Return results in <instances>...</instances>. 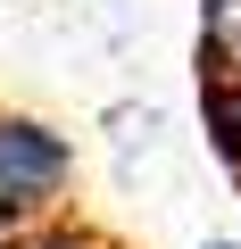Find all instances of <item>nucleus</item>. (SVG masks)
Returning a JSON list of instances; mask_svg holds the SVG:
<instances>
[{
	"label": "nucleus",
	"mask_w": 241,
	"mask_h": 249,
	"mask_svg": "<svg viewBox=\"0 0 241 249\" xmlns=\"http://www.w3.org/2000/svg\"><path fill=\"white\" fill-rule=\"evenodd\" d=\"M200 67H216V83L241 75V0H200Z\"/></svg>",
	"instance_id": "2"
},
{
	"label": "nucleus",
	"mask_w": 241,
	"mask_h": 249,
	"mask_svg": "<svg viewBox=\"0 0 241 249\" xmlns=\"http://www.w3.org/2000/svg\"><path fill=\"white\" fill-rule=\"evenodd\" d=\"M200 249H241V241H200Z\"/></svg>",
	"instance_id": "5"
},
{
	"label": "nucleus",
	"mask_w": 241,
	"mask_h": 249,
	"mask_svg": "<svg viewBox=\"0 0 241 249\" xmlns=\"http://www.w3.org/2000/svg\"><path fill=\"white\" fill-rule=\"evenodd\" d=\"M67 191H75V142L42 116L0 108V232L58 216Z\"/></svg>",
	"instance_id": "1"
},
{
	"label": "nucleus",
	"mask_w": 241,
	"mask_h": 249,
	"mask_svg": "<svg viewBox=\"0 0 241 249\" xmlns=\"http://www.w3.org/2000/svg\"><path fill=\"white\" fill-rule=\"evenodd\" d=\"M0 249H108V241H100V232H83V224H58V216H42V224L0 232Z\"/></svg>",
	"instance_id": "3"
},
{
	"label": "nucleus",
	"mask_w": 241,
	"mask_h": 249,
	"mask_svg": "<svg viewBox=\"0 0 241 249\" xmlns=\"http://www.w3.org/2000/svg\"><path fill=\"white\" fill-rule=\"evenodd\" d=\"M216 142H224V158H241V75L216 83Z\"/></svg>",
	"instance_id": "4"
}]
</instances>
